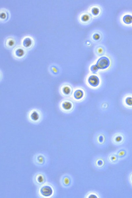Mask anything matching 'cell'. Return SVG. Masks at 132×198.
<instances>
[{"instance_id": "obj_1", "label": "cell", "mask_w": 132, "mask_h": 198, "mask_svg": "<svg viewBox=\"0 0 132 198\" xmlns=\"http://www.w3.org/2000/svg\"><path fill=\"white\" fill-rule=\"evenodd\" d=\"M27 116L28 120L30 122L38 124L42 120L43 114L40 110L34 108L28 112Z\"/></svg>"}, {"instance_id": "obj_2", "label": "cell", "mask_w": 132, "mask_h": 198, "mask_svg": "<svg viewBox=\"0 0 132 198\" xmlns=\"http://www.w3.org/2000/svg\"><path fill=\"white\" fill-rule=\"evenodd\" d=\"M61 111L65 113H69L73 110L75 107L73 102L70 99H64L61 101L59 105Z\"/></svg>"}, {"instance_id": "obj_3", "label": "cell", "mask_w": 132, "mask_h": 198, "mask_svg": "<svg viewBox=\"0 0 132 198\" xmlns=\"http://www.w3.org/2000/svg\"><path fill=\"white\" fill-rule=\"evenodd\" d=\"M73 92L72 86L69 83H63L59 89L61 95L65 98H69L72 96Z\"/></svg>"}, {"instance_id": "obj_4", "label": "cell", "mask_w": 132, "mask_h": 198, "mask_svg": "<svg viewBox=\"0 0 132 198\" xmlns=\"http://www.w3.org/2000/svg\"><path fill=\"white\" fill-rule=\"evenodd\" d=\"M85 90L82 88H77L75 89L72 94L73 99L76 102H80L85 97Z\"/></svg>"}, {"instance_id": "obj_5", "label": "cell", "mask_w": 132, "mask_h": 198, "mask_svg": "<svg viewBox=\"0 0 132 198\" xmlns=\"http://www.w3.org/2000/svg\"><path fill=\"white\" fill-rule=\"evenodd\" d=\"M96 65L99 69H105L109 66L110 61L107 57H102L98 59Z\"/></svg>"}, {"instance_id": "obj_6", "label": "cell", "mask_w": 132, "mask_h": 198, "mask_svg": "<svg viewBox=\"0 0 132 198\" xmlns=\"http://www.w3.org/2000/svg\"><path fill=\"white\" fill-rule=\"evenodd\" d=\"M40 192L43 196L49 197L53 194V189L52 187L50 186H44L40 189Z\"/></svg>"}, {"instance_id": "obj_7", "label": "cell", "mask_w": 132, "mask_h": 198, "mask_svg": "<svg viewBox=\"0 0 132 198\" xmlns=\"http://www.w3.org/2000/svg\"><path fill=\"white\" fill-rule=\"evenodd\" d=\"M123 103L125 107L131 108H132V95L129 94L125 96L123 99Z\"/></svg>"}, {"instance_id": "obj_8", "label": "cell", "mask_w": 132, "mask_h": 198, "mask_svg": "<svg viewBox=\"0 0 132 198\" xmlns=\"http://www.w3.org/2000/svg\"><path fill=\"white\" fill-rule=\"evenodd\" d=\"M89 84L93 87H96L98 86L100 80L98 77L95 75L90 76L88 80Z\"/></svg>"}, {"instance_id": "obj_9", "label": "cell", "mask_w": 132, "mask_h": 198, "mask_svg": "<svg viewBox=\"0 0 132 198\" xmlns=\"http://www.w3.org/2000/svg\"><path fill=\"white\" fill-rule=\"evenodd\" d=\"M123 21L127 24H130L132 23V16L130 15H125L123 19Z\"/></svg>"}, {"instance_id": "obj_10", "label": "cell", "mask_w": 132, "mask_h": 198, "mask_svg": "<svg viewBox=\"0 0 132 198\" xmlns=\"http://www.w3.org/2000/svg\"><path fill=\"white\" fill-rule=\"evenodd\" d=\"M91 71L94 73H96L99 69L97 66L96 65H92L91 67Z\"/></svg>"}, {"instance_id": "obj_11", "label": "cell", "mask_w": 132, "mask_h": 198, "mask_svg": "<svg viewBox=\"0 0 132 198\" xmlns=\"http://www.w3.org/2000/svg\"><path fill=\"white\" fill-rule=\"evenodd\" d=\"M92 12L94 15H97L98 14L99 10L98 8H94L92 9Z\"/></svg>"}, {"instance_id": "obj_12", "label": "cell", "mask_w": 132, "mask_h": 198, "mask_svg": "<svg viewBox=\"0 0 132 198\" xmlns=\"http://www.w3.org/2000/svg\"><path fill=\"white\" fill-rule=\"evenodd\" d=\"M89 17L88 15H84V16L82 17V20L83 21H87L89 20Z\"/></svg>"}, {"instance_id": "obj_13", "label": "cell", "mask_w": 132, "mask_h": 198, "mask_svg": "<svg viewBox=\"0 0 132 198\" xmlns=\"http://www.w3.org/2000/svg\"><path fill=\"white\" fill-rule=\"evenodd\" d=\"M43 178L42 176H39L37 177V181L39 183H41L43 181Z\"/></svg>"}, {"instance_id": "obj_14", "label": "cell", "mask_w": 132, "mask_h": 198, "mask_svg": "<svg viewBox=\"0 0 132 198\" xmlns=\"http://www.w3.org/2000/svg\"><path fill=\"white\" fill-rule=\"evenodd\" d=\"M93 38L94 39L96 40H98L100 38V35L98 34H96L94 35Z\"/></svg>"}, {"instance_id": "obj_15", "label": "cell", "mask_w": 132, "mask_h": 198, "mask_svg": "<svg viewBox=\"0 0 132 198\" xmlns=\"http://www.w3.org/2000/svg\"><path fill=\"white\" fill-rule=\"evenodd\" d=\"M103 51V50L102 48H100L98 49V52L100 53H101Z\"/></svg>"}]
</instances>
